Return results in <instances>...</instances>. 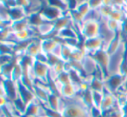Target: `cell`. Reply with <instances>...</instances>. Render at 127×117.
<instances>
[{"mask_svg":"<svg viewBox=\"0 0 127 117\" xmlns=\"http://www.w3.org/2000/svg\"><path fill=\"white\" fill-rule=\"evenodd\" d=\"M80 32L85 39L99 37L100 33V21L93 18H85L80 25Z\"/></svg>","mask_w":127,"mask_h":117,"instance_id":"obj_1","label":"cell"},{"mask_svg":"<svg viewBox=\"0 0 127 117\" xmlns=\"http://www.w3.org/2000/svg\"><path fill=\"white\" fill-rule=\"evenodd\" d=\"M103 45H104V43H103V40L100 37L92 38V39H85V44H84V48L87 52L96 53V52L102 49Z\"/></svg>","mask_w":127,"mask_h":117,"instance_id":"obj_2","label":"cell"},{"mask_svg":"<svg viewBox=\"0 0 127 117\" xmlns=\"http://www.w3.org/2000/svg\"><path fill=\"white\" fill-rule=\"evenodd\" d=\"M37 31H38L40 35H48L50 34L53 30H54V23L49 24V23H43L41 25L37 27Z\"/></svg>","mask_w":127,"mask_h":117,"instance_id":"obj_3","label":"cell"}]
</instances>
